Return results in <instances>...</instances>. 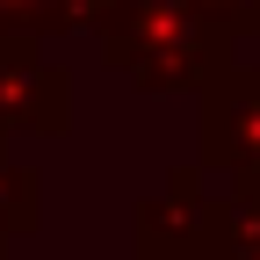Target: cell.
<instances>
[{"label":"cell","mask_w":260,"mask_h":260,"mask_svg":"<svg viewBox=\"0 0 260 260\" xmlns=\"http://www.w3.org/2000/svg\"><path fill=\"white\" fill-rule=\"evenodd\" d=\"M0 37H51V0H0Z\"/></svg>","instance_id":"cell-8"},{"label":"cell","mask_w":260,"mask_h":260,"mask_svg":"<svg viewBox=\"0 0 260 260\" xmlns=\"http://www.w3.org/2000/svg\"><path fill=\"white\" fill-rule=\"evenodd\" d=\"M94 37L138 94H203L239 58V44L210 29L188 0H123Z\"/></svg>","instance_id":"cell-1"},{"label":"cell","mask_w":260,"mask_h":260,"mask_svg":"<svg viewBox=\"0 0 260 260\" xmlns=\"http://www.w3.org/2000/svg\"><path fill=\"white\" fill-rule=\"evenodd\" d=\"M210 260H260V181L232 174L217 188V246Z\"/></svg>","instance_id":"cell-5"},{"label":"cell","mask_w":260,"mask_h":260,"mask_svg":"<svg viewBox=\"0 0 260 260\" xmlns=\"http://www.w3.org/2000/svg\"><path fill=\"white\" fill-rule=\"evenodd\" d=\"M203 174H246L260 181V65H224L203 87Z\"/></svg>","instance_id":"cell-3"},{"label":"cell","mask_w":260,"mask_h":260,"mask_svg":"<svg viewBox=\"0 0 260 260\" xmlns=\"http://www.w3.org/2000/svg\"><path fill=\"white\" fill-rule=\"evenodd\" d=\"M195 15H203L210 29H224L232 44H246V37H260V0H188Z\"/></svg>","instance_id":"cell-7"},{"label":"cell","mask_w":260,"mask_h":260,"mask_svg":"<svg viewBox=\"0 0 260 260\" xmlns=\"http://www.w3.org/2000/svg\"><path fill=\"white\" fill-rule=\"evenodd\" d=\"M44 224V181L37 167H22V159L0 152V239H29Z\"/></svg>","instance_id":"cell-6"},{"label":"cell","mask_w":260,"mask_h":260,"mask_svg":"<svg viewBox=\"0 0 260 260\" xmlns=\"http://www.w3.org/2000/svg\"><path fill=\"white\" fill-rule=\"evenodd\" d=\"M65 123H73L65 73L37 51V37H0V138H15V130L58 138Z\"/></svg>","instance_id":"cell-4"},{"label":"cell","mask_w":260,"mask_h":260,"mask_svg":"<svg viewBox=\"0 0 260 260\" xmlns=\"http://www.w3.org/2000/svg\"><path fill=\"white\" fill-rule=\"evenodd\" d=\"M130 246H138V260H210V246H217V188H210V174L174 167L138 203Z\"/></svg>","instance_id":"cell-2"}]
</instances>
